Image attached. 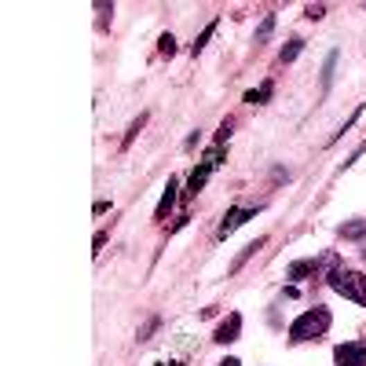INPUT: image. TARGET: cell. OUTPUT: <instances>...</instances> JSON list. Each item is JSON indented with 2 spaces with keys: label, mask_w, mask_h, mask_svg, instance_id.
<instances>
[{
  "label": "cell",
  "mask_w": 366,
  "mask_h": 366,
  "mask_svg": "<svg viewBox=\"0 0 366 366\" xmlns=\"http://www.w3.org/2000/svg\"><path fill=\"white\" fill-rule=\"evenodd\" d=\"M333 70H337V51H330V55H326V67H322V92H330V85H333Z\"/></svg>",
  "instance_id": "cell-12"
},
{
  "label": "cell",
  "mask_w": 366,
  "mask_h": 366,
  "mask_svg": "<svg viewBox=\"0 0 366 366\" xmlns=\"http://www.w3.org/2000/svg\"><path fill=\"white\" fill-rule=\"evenodd\" d=\"M333 359L341 366H366V341H348L333 348Z\"/></svg>",
  "instance_id": "cell-4"
},
{
  "label": "cell",
  "mask_w": 366,
  "mask_h": 366,
  "mask_svg": "<svg viewBox=\"0 0 366 366\" xmlns=\"http://www.w3.org/2000/svg\"><path fill=\"white\" fill-rule=\"evenodd\" d=\"M220 366H242L238 359H224V363H220Z\"/></svg>",
  "instance_id": "cell-21"
},
{
  "label": "cell",
  "mask_w": 366,
  "mask_h": 366,
  "mask_svg": "<svg viewBox=\"0 0 366 366\" xmlns=\"http://www.w3.org/2000/svg\"><path fill=\"white\" fill-rule=\"evenodd\" d=\"M330 322H333V315L326 308H311V311H304L293 326H290V341H315V337H322L326 330H330Z\"/></svg>",
  "instance_id": "cell-1"
},
{
  "label": "cell",
  "mask_w": 366,
  "mask_h": 366,
  "mask_svg": "<svg viewBox=\"0 0 366 366\" xmlns=\"http://www.w3.org/2000/svg\"><path fill=\"white\" fill-rule=\"evenodd\" d=\"M256 216V209H231V213L224 216V224H220V231H216V238H227V234H234L245 220H253Z\"/></svg>",
  "instance_id": "cell-5"
},
{
  "label": "cell",
  "mask_w": 366,
  "mask_h": 366,
  "mask_svg": "<svg viewBox=\"0 0 366 366\" xmlns=\"http://www.w3.org/2000/svg\"><path fill=\"white\" fill-rule=\"evenodd\" d=\"M143 125H147V114H139V121H132V128H128V136H125V147H128V143L136 139V132H139Z\"/></svg>",
  "instance_id": "cell-18"
},
{
  "label": "cell",
  "mask_w": 366,
  "mask_h": 366,
  "mask_svg": "<svg viewBox=\"0 0 366 366\" xmlns=\"http://www.w3.org/2000/svg\"><path fill=\"white\" fill-rule=\"evenodd\" d=\"M304 15H308V19H322V15H326V4H308Z\"/></svg>",
  "instance_id": "cell-19"
},
{
  "label": "cell",
  "mask_w": 366,
  "mask_h": 366,
  "mask_svg": "<svg viewBox=\"0 0 366 366\" xmlns=\"http://www.w3.org/2000/svg\"><path fill=\"white\" fill-rule=\"evenodd\" d=\"M213 33H216V22H209L205 30H202V37H198V41H194V55H198V51L209 44V37H213Z\"/></svg>",
  "instance_id": "cell-15"
},
{
  "label": "cell",
  "mask_w": 366,
  "mask_h": 366,
  "mask_svg": "<svg viewBox=\"0 0 366 366\" xmlns=\"http://www.w3.org/2000/svg\"><path fill=\"white\" fill-rule=\"evenodd\" d=\"M220 154H224V150H220V147H213V150H209L205 158H202V165L191 173V183H187V198H194V194H198V191L205 187V180L213 176V168L220 165Z\"/></svg>",
  "instance_id": "cell-3"
},
{
  "label": "cell",
  "mask_w": 366,
  "mask_h": 366,
  "mask_svg": "<svg viewBox=\"0 0 366 366\" xmlns=\"http://www.w3.org/2000/svg\"><path fill=\"white\" fill-rule=\"evenodd\" d=\"M341 238H366V220H351V224H341L337 227Z\"/></svg>",
  "instance_id": "cell-8"
},
{
  "label": "cell",
  "mask_w": 366,
  "mask_h": 366,
  "mask_svg": "<svg viewBox=\"0 0 366 366\" xmlns=\"http://www.w3.org/2000/svg\"><path fill=\"white\" fill-rule=\"evenodd\" d=\"M264 242H268V238H256V242H250V245H245V250L238 253V260H234V264H231V271H238V268H242V264H245V260H250L256 250H264Z\"/></svg>",
  "instance_id": "cell-11"
},
{
  "label": "cell",
  "mask_w": 366,
  "mask_h": 366,
  "mask_svg": "<svg viewBox=\"0 0 366 366\" xmlns=\"http://www.w3.org/2000/svg\"><path fill=\"white\" fill-rule=\"evenodd\" d=\"M322 260H297V264H290V279H304V274L319 271Z\"/></svg>",
  "instance_id": "cell-9"
},
{
  "label": "cell",
  "mask_w": 366,
  "mask_h": 366,
  "mask_svg": "<svg viewBox=\"0 0 366 366\" xmlns=\"http://www.w3.org/2000/svg\"><path fill=\"white\" fill-rule=\"evenodd\" d=\"M330 290H337V293L348 297V300H356V304H366V274L363 271L333 268L330 271Z\"/></svg>",
  "instance_id": "cell-2"
},
{
  "label": "cell",
  "mask_w": 366,
  "mask_h": 366,
  "mask_svg": "<svg viewBox=\"0 0 366 366\" xmlns=\"http://www.w3.org/2000/svg\"><path fill=\"white\" fill-rule=\"evenodd\" d=\"M92 245H96V250H92V253H99L103 245H107V231H99V234H96V242H92Z\"/></svg>",
  "instance_id": "cell-20"
},
{
  "label": "cell",
  "mask_w": 366,
  "mask_h": 366,
  "mask_svg": "<svg viewBox=\"0 0 366 366\" xmlns=\"http://www.w3.org/2000/svg\"><path fill=\"white\" fill-rule=\"evenodd\" d=\"M231 128H234V121H231V117H227V121H224V125H220V132H216V147H224V143L231 139Z\"/></svg>",
  "instance_id": "cell-16"
},
{
  "label": "cell",
  "mask_w": 366,
  "mask_h": 366,
  "mask_svg": "<svg viewBox=\"0 0 366 366\" xmlns=\"http://www.w3.org/2000/svg\"><path fill=\"white\" fill-rule=\"evenodd\" d=\"M238 333H242V315H238V311H231V315L216 326V337H213V341L231 345V341H238Z\"/></svg>",
  "instance_id": "cell-6"
},
{
  "label": "cell",
  "mask_w": 366,
  "mask_h": 366,
  "mask_svg": "<svg viewBox=\"0 0 366 366\" xmlns=\"http://www.w3.org/2000/svg\"><path fill=\"white\" fill-rule=\"evenodd\" d=\"M300 51H304V41H300V37H293V41H286V48L279 51V59H282V62H293Z\"/></svg>",
  "instance_id": "cell-10"
},
{
  "label": "cell",
  "mask_w": 366,
  "mask_h": 366,
  "mask_svg": "<svg viewBox=\"0 0 366 366\" xmlns=\"http://www.w3.org/2000/svg\"><path fill=\"white\" fill-rule=\"evenodd\" d=\"M271 30H274V15H264V22H260V30H256V44H264L271 37Z\"/></svg>",
  "instance_id": "cell-14"
},
{
  "label": "cell",
  "mask_w": 366,
  "mask_h": 366,
  "mask_svg": "<svg viewBox=\"0 0 366 366\" xmlns=\"http://www.w3.org/2000/svg\"><path fill=\"white\" fill-rule=\"evenodd\" d=\"M271 92H274L271 81H264L256 92H245V103H253V107H256V103H268V99H271Z\"/></svg>",
  "instance_id": "cell-13"
},
{
  "label": "cell",
  "mask_w": 366,
  "mask_h": 366,
  "mask_svg": "<svg viewBox=\"0 0 366 366\" xmlns=\"http://www.w3.org/2000/svg\"><path fill=\"white\" fill-rule=\"evenodd\" d=\"M158 48H162V55H173V51H176V37H173V33H165L162 41H158Z\"/></svg>",
  "instance_id": "cell-17"
},
{
  "label": "cell",
  "mask_w": 366,
  "mask_h": 366,
  "mask_svg": "<svg viewBox=\"0 0 366 366\" xmlns=\"http://www.w3.org/2000/svg\"><path fill=\"white\" fill-rule=\"evenodd\" d=\"M180 180L176 176H168V183H165V194H162V202H158V209H154V220H165L168 213H173V205H176V198H180Z\"/></svg>",
  "instance_id": "cell-7"
}]
</instances>
